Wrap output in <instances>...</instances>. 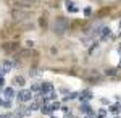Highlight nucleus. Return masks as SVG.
<instances>
[{
    "instance_id": "22",
    "label": "nucleus",
    "mask_w": 121,
    "mask_h": 118,
    "mask_svg": "<svg viewBox=\"0 0 121 118\" xmlns=\"http://www.w3.org/2000/svg\"><path fill=\"white\" fill-rule=\"evenodd\" d=\"M120 27H121V21H120Z\"/></svg>"
},
{
    "instance_id": "2",
    "label": "nucleus",
    "mask_w": 121,
    "mask_h": 118,
    "mask_svg": "<svg viewBox=\"0 0 121 118\" xmlns=\"http://www.w3.org/2000/svg\"><path fill=\"white\" fill-rule=\"evenodd\" d=\"M32 15L31 13H28V11H13V18L15 19H18V21H24V19H28V18H31Z\"/></svg>"
},
{
    "instance_id": "17",
    "label": "nucleus",
    "mask_w": 121,
    "mask_h": 118,
    "mask_svg": "<svg viewBox=\"0 0 121 118\" xmlns=\"http://www.w3.org/2000/svg\"><path fill=\"white\" fill-rule=\"evenodd\" d=\"M91 13H92V10L89 8V7H87V8H84V15H86V16H91Z\"/></svg>"
},
{
    "instance_id": "25",
    "label": "nucleus",
    "mask_w": 121,
    "mask_h": 118,
    "mask_svg": "<svg viewBox=\"0 0 121 118\" xmlns=\"http://www.w3.org/2000/svg\"><path fill=\"white\" fill-rule=\"evenodd\" d=\"M120 65H121V62H120Z\"/></svg>"
},
{
    "instance_id": "20",
    "label": "nucleus",
    "mask_w": 121,
    "mask_h": 118,
    "mask_svg": "<svg viewBox=\"0 0 121 118\" xmlns=\"http://www.w3.org/2000/svg\"><path fill=\"white\" fill-rule=\"evenodd\" d=\"M3 82H5L3 81V76H0V86H3Z\"/></svg>"
},
{
    "instance_id": "13",
    "label": "nucleus",
    "mask_w": 121,
    "mask_h": 118,
    "mask_svg": "<svg viewBox=\"0 0 121 118\" xmlns=\"http://www.w3.org/2000/svg\"><path fill=\"white\" fill-rule=\"evenodd\" d=\"M39 91H40V86H39V84H34V86L31 87V92H39Z\"/></svg>"
},
{
    "instance_id": "21",
    "label": "nucleus",
    "mask_w": 121,
    "mask_h": 118,
    "mask_svg": "<svg viewBox=\"0 0 121 118\" xmlns=\"http://www.w3.org/2000/svg\"><path fill=\"white\" fill-rule=\"evenodd\" d=\"M3 102H5V100H2V99H0V105H2V107H3Z\"/></svg>"
},
{
    "instance_id": "5",
    "label": "nucleus",
    "mask_w": 121,
    "mask_h": 118,
    "mask_svg": "<svg viewBox=\"0 0 121 118\" xmlns=\"http://www.w3.org/2000/svg\"><path fill=\"white\" fill-rule=\"evenodd\" d=\"M52 91H53V87H52L50 82H44V84L40 86V92H42V94H48V92H52Z\"/></svg>"
},
{
    "instance_id": "4",
    "label": "nucleus",
    "mask_w": 121,
    "mask_h": 118,
    "mask_svg": "<svg viewBox=\"0 0 121 118\" xmlns=\"http://www.w3.org/2000/svg\"><path fill=\"white\" fill-rule=\"evenodd\" d=\"M66 8H68V11H69V13H78V11H79V8L76 7L71 0H66Z\"/></svg>"
},
{
    "instance_id": "23",
    "label": "nucleus",
    "mask_w": 121,
    "mask_h": 118,
    "mask_svg": "<svg viewBox=\"0 0 121 118\" xmlns=\"http://www.w3.org/2000/svg\"><path fill=\"white\" fill-rule=\"evenodd\" d=\"M87 118H91V117H87Z\"/></svg>"
},
{
    "instance_id": "6",
    "label": "nucleus",
    "mask_w": 121,
    "mask_h": 118,
    "mask_svg": "<svg viewBox=\"0 0 121 118\" xmlns=\"http://www.w3.org/2000/svg\"><path fill=\"white\" fill-rule=\"evenodd\" d=\"M112 36V29L110 27H102V41H108V37Z\"/></svg>"
},
{
    "instance_id": "15",
    "label": "nucleus",
    "mask_w": 121,
    "mask_h": 118,
    "mask_svg": "<svg viewBox=\"0 0 121 118\" xmlns=\"http://www.w3.org/2000/svg\"><path fill=\"white\" fill-rule=\"evenodd\" d=\"M50 107H52V110H58V109H60V104H58V102H53Z\"/></svg>"
},
{
    "instance_id": "9",
    "label": "nucleus",
    "mask_w": 121,
    "mask_h": 118,
    "mask_svg": "<svg viewBox=\"0 0 121 118\" xmlns=\"http://www.w3.org/2000/svg\"><path fill=\"white\" fill-rule=\"evenodd\" d=\"M5 97H7V99H11V97H13V95H15V92H13V89H11V87H5Z\"/></svg>"
},
{
    "instance_id": "18",
    "label": "nucleus",
    "mask_w": 121,
    "mask_h": 118,
    "mask_svg": "<svg viewBox=\"0 0 121 118\" xmlns=\"http://www.w3.org/2000/svg\"><path fill=\"white\" fill-rule=\"evenodd\" d=\"M3 107L10 109V107H11V102H10V100H5V102H3Z\"/></svg>"
},
{
    "instance_id": "19",
    "label": "nucleus",
    "mask_w": 121,
    "mask_h": 118,
    "mask_svg": "<svg viewBox=\"0 0 121 118\" xmlns=\"http://www.w3.org/2000/svg\"><path fill=\"white\" fill-rule=\"evenodd\" d=\"M102 104H103V105H108L110 102H108V100H107V99H102Z\"/></svg>"
},
{
    "instance_id": "11",
    "label": "nucleus",
    "mask_w": 121,
    "mask_h": 118,
    "mask_svg": "<svg viewBox=\"0 0 121 118\" xmlns=\"http://www.w3.org/2000/svg\"><path fill=\"white\" fill-rule=\"evenodd\" d=\"M24 78H21V76H16L15 78V84H18V86H24Z\"/></svg>"
},
{
    "instance_id": "14",
    "label": "nucleus",
    "mask_w": 121,
    "mask_h": 118,
    "mask_svg": "<svg viewBox=\"0 0 121 118\" xmlns=\"http://www.w3.org/2000/svg\"><path fill=\"white\" fill-rule=\"evenodd\" d=\"M110 110H112L113 113H118V112H120V105H112V107H110Z\"/></svg>"
},
{
    "instance_id": "24",
    "label": "nucleus",
    "mask_w": 121,
    "mask_h": 118,
    "mask_svg": "<svg viewBox=\"0 0 121 118\" xmlns=\"http://www.w3.org/2000/svg\"><path fill=\"white\" fill-rule=\"evenodd\" d=\"M52 118H55V117H52Z\"/></svg>"
},
{
    "instance_id": "8",
    "label": "nucleus",
    "mask_w": 121,
    "mask_h": 118,
    "mask_svg": "<svg viewBox=\"0 0 121 118\" xmlns=\"http://www.w3.org/2000/svg\"><path fill=\"white\" fill-rule=\"evenodd\" d=\"M81 112L92 115V110H91V107H89V104H87V102H82V104H81Z\"/></svg>"
},
{
    "instance_id": "16",
    "label": "nucleus",
    "mask_w": 121,
    "mask_h": 118,
    "mask_svg": "<svg viewBox=\"0 0 121 118\" xmlns=\"http://www.w3.org/2000/svg\"><path fill=\"white\" fill-rule=\"evenodd\" d=\"M37 109H39V102H34V104L29 107V110H37Z\"/></svg>"
},
{
    "instance_id": "1",
    "label": "nucleus",
    "mask_w": 121,
    "mask_h": 118,
    "mask_svg": "<svg viewBox=\"0 0 121 118\" xmlns=\"http://www.w3.org/2000/svg\"><path fill=\"white\" fill-rule=\"evenodd\" d=\"M66 29H68V19L66 18H56L53 21V24H52V31L55 34H58V36H61Z\"/></svg>"
},
{
    "instance_id": "3",
    "label": "nucleus",
    "mask_w": 121,
    "mask_h": 118,
    "mask_svg": "<svg viewBox=\"0 0 121 118\" xmlns=\"http://www.w3.org/2000/svg\"><path fill=\"white\" fill-rule=\"evenodd\" d=\"M31 97H32V92L28 89H23L18 92V100H21V102H28V100H31Z\"/></svg>"
},
{
    "instance_id": "12",
    "label": "nucleus",
    "mask_w": 121,
    "mask_h": 118,
    "mask_svg": "<svg viewBox=\"0 0 121 118\" xmlns=\"http://www.w3.org/2000/svg\"><path fill=\"white\" fill-rule=\"evenodd\" d=\"M19 3H23V5H34L37 0H18Z\"/></svg>"
},
{
    "instance_id": "10",
    "label": "nucleus",
    "mask_w": 121,
    "mask_h": 118,
    "mask_svg": "<svg viewBox=\"0 0 121 118\" xmlns=\"http://www.w3.org/2000/svg\"><path fill=\"white\" fill-rule=\"evenodd\" d=\"M42 113H45V115H50V113H52V107H50V105H48V104H47V105H42Z\"/></svg>"
},
{
    "instance_id": "7",
    "label": "nucleus",
    "mask_w": 121,
    "mask_h": 118,
    "mask_svg": "<svg viewBox=\"0 0 121 118\" xmlns=\"http://www.w3.org/2000/svg\"><path fill=\"white\" fill-rule=\"evenodd\" d=\"M92 99V92L89 91H82V94H81V102H87V100Z\"/></svg>"
}]
</instances>
